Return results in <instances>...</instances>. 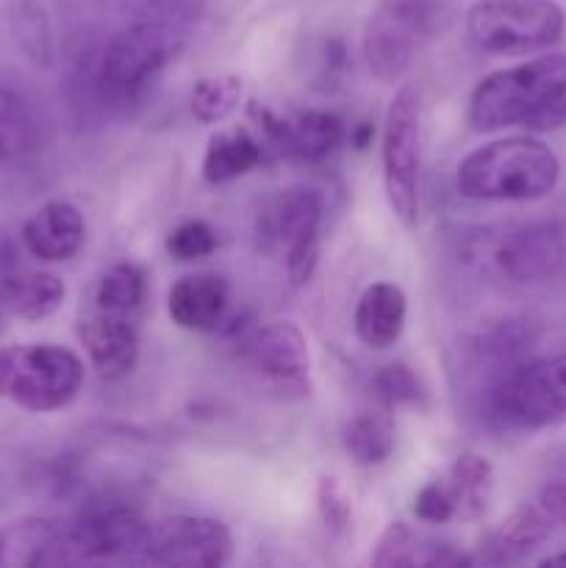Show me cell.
Wrapping results in <instances>:
<instances>
[{
  "label": "cell",
  "mask_w": 566,
  "mask_h": 568,
  "mask_svg": "<svg viewBox=\"0 0 566 568\" xmlns=\"http://www.w3.org/2000/svg\"><path fill=\"white\" fill-rule=\"evenodd\" d=\"M9 22L22 53L37 64L50 61V22L39 0H11Z\"/></svg>",
  "instance_id": "obj_28"
},
{
  "label": "cell",
  "mask_w": 566,
  "mask_h": 568,
  "mask_svg": "<svg viewBox=\"0 0 566 568\" xmlns=\"http://www.w3.org/2000/svg\"><path fill=\"white\" fill-rule=\"evenodd\" d=\"M566 261V236L555 222H530L505 231L492 247V266L511 283L553 277Z\"/></svg>",
  "instance_id": "obj_12"
},
{
  "label": "cell",
  "mask_w": 566,
  "mask_h": 568,
  "mask_svg": "<svg viewBox=\"0 0 566 568\" xmlns=\"http://www.w3.org/2000/svg\"><path fill=\"white\" fill-rule=\"evenodd\" d=\"M322 197L314 189H292L272 209V233L286 244V275L294 288L311 281L320 261Z\"/></svg>",
  "instance_id": "obj_13"
},
{
  "label": "cell",
  "mask_w": 566,
  "mask_h": 568,
  "mask_svg": "<svg viewBox=\"0 0 566 568\" xmlns=\"http://www.w3.org/2000/svg\"><path fill=\"white\" fill-rule=\"evenodd\" d=\"M242 100V78L209 75L200 78L192 89V114L203 125H216L236 111Z\"/></svg>",
  "instance_id": "obj_27"
},
{
  "label": "cell",
  "mask_w": 566,
  "mask_h": 568,
  "mask_svg": "<svg viewBox=\"0 0 566 568\" xmlns=\"http://www.w3.org/2000/svg\"><path fill=\"white\" fill-rule=\"evenodd\" d=\"M372 386H375L377 399H381L386 408H403V405H416L425 392L420 386V377L414 375V369H408L405 364H388L372 377Z\"/></svg>",
  "instance_id": "obj_31"
},
{
  "label": "cell",
  "mask_w": 566,
  "mask_h": 568,
  "mask_svg": "<svg viewBox=\"0 0 566 568\" xmlns=\"http://www.w3.org/2000/svg\"><path fill=\"white\" fill-rule=\"evenodd\" d=\"M449 491L455 499V519L477 521L488 508L494 491V469L483 455L464 453L449 466Z\"/></svg>",
  "instance_id": "obj_23"
},
{
  "label": "cell",
  "mask_w": 566,
  "mask_h": 568,
  "mask_svg": "<svg viewBox=\"0 0 566 568\" xmlns=\"http://www.w3.org/2000/svg\"><path fill=\"white\" fill-rule=\"evenodd\" d=\"M372 139H375V128H372L370 122H364V125L355 128V133H353V144H355V148L364 150L366 144L372 142Z\"/></svg>",
  "instance_id": "obj_35"
},
{
  "label": "cell",
  "mask_w": 566,
  "mask_h": 568,
  "mask_svg": "<svg viewBox=\"0 0 566 568\" xmlns=\"http://www.w3.org/2000/svg\"><path fill=\"white\" fill-rule=\"evenodd\" d=\"M566 14L555 0H475L466 33L481 53L527 55L564 37Z\"/></svg>",
  "instance_id": "obj_5"
},
{
  "label": "cell",
  "mask_w": 566,
  "mask_h": 568,
  "mask_svg": "<svg viewBox=\"0 0 566 568\" xmlns=\"http://www.w3.org/2000/svg\"><path fill=\"white\" fill-rule=\"evenodd\" d=\"M87 239V222L72 203H44L22 227L28 253L39 261H70Z\"/></svg>",
  "instance_id": "obj_16"
},
{
  "label": "cell",
  "mask_w": 566,
  "mask_h": 568,
  "mask_svg": "<svg viewBox=\"0 0 566 568\" xmlns=\"http://www.w3.org/2000/svg\"><path fill=\"white\" fill-rule=\"evenodd\" d=\"M78 338L103 381H120L139 361V333L128 314L92 311L78 322Z\"/></svg>",
  "instance_id": "obj_15"
},
{
  "label": "cell",
  "mask_w": 566,
  "mask_h": 568,
  "mask_svg": "<svg viewBox=\"0 0 566 568\" xmlns=\"http://www.w3.org/2000/svg\"><path fill=\"white\" fill-rule=\"evenodd\" d=\"M233 558L228 525L211 516H170L150 527L144 564L172 568H216Z\"/></svg>",
  "instance_id": "obj_10"
},
{
  "label": "cell",
  "mask_w": 566,
  "mask_h": 568,
  "mask_svg": "<svg viewBox=\"0 0 566 568\" xmlns=\"http://www.w3.org/2000/svg\"><path fill=\"white\" fill-rule=\"evenodd\" d=\"M414 516L427 525H447L455 519V499L449 491L447 477L444 480H431L427 486L420 488L414 499Z\"/></svg>",
  "instance_id": "obj_33"
},
{
  "label": "cell",
  "mask_w": 566,
  "mask_h": 568,
  "mask_svg": "<svg viewBox=\"0 0 566 568\" xmlns=\"http://www.w3.org/2000/svg\"><path fill=\"white\" fill-rule=\"evenodd\" d=\"M564 100L566 53H547L483 78L469 98V122L477 131L538 128Z\"/></svg>",
  "instance_id": "obj_3"
},
{
  "label": "cell",
  "mask_w": 566,
  "mask_h": 568,
  "mask_svg": "<svg viewBox=\"0 0 566 568\" xmlns=\"http://www.w3.org/2000/svg\"><path fill=\"white\" fill-rule=\"evenodd\" d=\"M344 449L361 466H381L394 453V422L386 414H358L344 427Z\"/></svg>",
  "instance_id": "obj_25"
},
{
  "label": "cell",
  "mask_w": 566,
  "mask_h": 568,
  "mask_svg": "<svg viewBox=\"0 0 566 568\" xmlns=\"http://www.w3.org/2000/svg\"><path fill=\"white\" fill-rule=\"evenodd\" d=\"M405 316H408V297L397 283H372L364 288L355 305V333L372 349H388L403 336Z\"/></svg>",
  "instance_id": "obj_18"
},
{
  "label": "cell",
  "mask_w": 566,
  "mask_h": 568,
  "mask_svg": "<svg viewBox=\"0 0 566 568\" xmlns=\"http://www.w3.org/2000/svg\"><path fill=\"white\" fill-rule=\"evenodd\" d=\"M420 538L405 521H388L386 530L381 532L372 552V566L375 568H400V566H420Z\"/></svg>",
  "instance_id": "obj_30"
},
{
  "label": "cell",
  "mask_w": 566,
  "mask_h": 568,
  "mask_svg": "<svg viewBox=\"0 0 566 568\" xmlns=\"http://www.w3.org/2000/svg\"><path fill=\"white\" fill-rule=\"evenodd\" d=\"M542 566H566V552L549 555V558L542 560Z\"/></svg>",
  "instance_id": "obj_36"
},
{
  "label": "cell",
  "mask_w": 566,
  "mask_h": 568,
  "mask_svg": "<svg viewBox=\"0 0 566 568\" xmlns=\"http://www.w3.org/2000/svg\"><path fill=\"white\" fill-rule=\"evenodd\" d=\"M488 414L499 425L519 430L566 422V353L505 369L488 392Z\"/></svg>",
  "instance_id": "obj_6"
},
{
  "label": "cell",
  "mask_w": 566,
  "mask_h": 568,
  "mask_svg": "<svg viewBox=\"0 0 566 568\" xmlns=\"http://www.w3.org/2000/svg\"><path fill=\"white\" fill-rule=\"evenodd\" d=\"M150 525L125 503H92L64 527V566L144 564Z\"/></svg>",
  "instance_id": "obj_9"
},
{
  "label": "cell",
  "mask_w": 566,
  "mask_h": 568,
  "mask_svg": "<svg viewBox=\"0 0 566 568\" xmlns=\"http://www.w3.org/2000/svg\"><path fill=\"white\" fill-rule=\"evenodd\" d=\"M64 283L53 272L20 270L0 281V308L20 320L37 322L55 314L64 303Z\"/></svg>",
  "instance_id": "obj_21"
},
{
  "label": "cell",
  "mask_w": 566,
  "mask_h": 568,
  "mask_svg": "<svg viewBox=\"0 0 566 568\" xmlns=\"http://www.w3.org/2000/svg\"><path fill=\"white\" fill-rule=\"evenodd\" d=\"M244 364L281 394H309L311 353L294 322H266L244 338Z\"/></svg>",
  "instance_id": "obj_11"
},
{
  "label": "cell",
  "mask_w": 566,
  "mask_h": 568,
  "mask_svg": "<svg viewBox=\"0 0 566 568\" xmlns=\"http://www.w3.org/2000/svg\"><path fill=\"white\" fill-rule=\"evenodd\" d=\"M228 308V283L211 272L186 275L166 294V311L170 320L181 331L209 333L220 325Z\"/></svg>",
  "instance_id": "obj_17"
},
{
  "label": "cell",
  "mask_w": 566,
  "mask_h": 568,
  "mask_svg": "<svg viewBox=\"0 0 566 568\" xmlns=\"http://www.w3.org/2000/svg\"><path fill=\"white\" fill-rule=\"evenodd\" d=\"M64 566V527L50 519H20L0 530V568Z\"/></svg>",
  "instance_id": "obj_19"
},
{
  "label": "cell",
  "mask_w": 566,
  "mask_h": 568,
  "mask_svg": "<svg viewBox=\"0 0 566 568\" xmlns=\"http://www.w3.org/2000/svg\"><path fill=\"white\" fill-rule=\"evenodd\" d=\"M148 294V277L137 264H114L98 283L94 303L111 314H131Z\"/></svg>",
  "instance_id": "obj_26"
},
{
  "label": "cell",
  "mask_w": 566,
  "mask_h": 568,
  "mask_svg": "<svg viewBox=\"0 0 566 568\" xmlns=\"http://www.w3.org/2000/svg\"><path fill=\"white\" fill-rule=\"evenodd\" d=\"M383 189L394 216L405 227L420 220V166H422V109L414 87H400L383 120Z\"/></svg>",
  "instance_id": "obj_8"
},
{
  "label": "cell",
  "mask_w": 566,
  "mask_h": 568,
  "mask_svg": "<svg viewBox=\"0 0 566 568\" xmlns=\"http://www.w3.org/2000/svg\"><path fill=\"white\" fill-rule=\"evenodd\" d=\"M549 516L544 514L542 505H522L514 514L505 516L492 532L481 541V560L483 564H519L522 558L533 552L538 544L547 541L549 536Z\"/></svg>",
  "instance_id": "obj_20"
},
{
  "label": "cell",
  "mask_w": 566,
  "mask_h": 568,
  "mask_svg": "<svg viewBox=\"0 0 566 568\" xmlns=\"http://www.w3.org/2000/svg\"><path fill=\"white\" fill-rule=\"evenodd\" d=\"M83 386V361L61 344H11L0 349V397L31 414L61 410Z\"/></svg>",
  "instance_id": "obj_4"
},
{
  "label": "cell",
  "mask_w": 566,
  "mask_h": 568,
  "mask_svg": "<svg viewBox=\"0 0 566 568\" xmlns=\"http://www.w3.org/2000/svg\"><path fill=\"white\" fill-rule=\"evenodd\" d=\"M316 510L333 538H342L353 525V497L336 475H320L316 480Z\"/></svg>",
  "instance_id": "obj_29"
},
{
  "label": "cell",
  "mask_w": 566,
  "mask_h": 568,
  "mask_svg": "<svg viewBox=\"0 0 566 568\" xmlns=\"http://www.w3.org/2000/svg\"><path fill=\"white\" fill-rule=\"evenodd\" d=\"M538 505H542V510L549 519L566 525V477L549 480L547 486L538 491Z\"/></svg>",
  "instance_id": "obj_34"
},
{
  "label": "cell",
  "mask_w": 566,
  "mask_h": 568,
  "mask_svg": "<svg viewBox=\"0 0 566 568\" xmlns=\"http://www.w3.org/2000/svg\"><path fill=\"white\" fill-rule=\"evenodd\" d=\"M250 114L259 122L261 133L281 153L297 161H309V164L327 159L344 139L342 120L331 111H303L297 116H281L266 105L253 103Z\"/></svg>",
  "instance_id": "obj_14"
},
{
  "label": "cell",
  "mask_w": 566,
  "mask_h": 568,
  "mask_svg": "<svg viewBox=\"0 0 566 568\" xmlns=\"http://www.w3.org/2000/svg\"><path fill=\"white\" fill-rule=\"evenodd\" d=\"M261 155H264L261 142L250 136L244 128L220 131L209 139V148H205L203 178L209 183H231L255 170L261 164Z\"/></svg>",
  "instance_id": "obj_22"
},
{
  "label": "cell",
  "mask_w": 566,
  "mask_h": 568,
  "mask_svg": "<svg viewBox=\"0 0 566 568\" xmlns=\"http://www.w3.org/2000/svg\"><path fill=\"white\" fill-rule=\"evenodd\" d=\"M216 250V233L203 220H186L166 236V253L175 261H200Z\"/></svg>",
  "instance_id": "obj_32"
},
{
  "label": "cell",
  "mask_w": 566,
  "mask_h": 568,
  "mask_svg": "<svg viewBox=\"0 0 566 568\" xmlns=\"http://www.w3.org/2000/svg\"><path fill=\"white\" fill-rule=\"evenodd\" d=\"M442 0H381L364 26L366 67L383 83L405 75L414 55L438 26Z\"/></svg>",
  "instance_id": "obj_7"
},
{
  "label": "cell",
  "mask_w": 566,
  "mask_h": 568,
  "mask_svg": "<svg viewBox=\"0 0 566 568\" xmlns=\"http://www.w3.org/2000/svg\"><path fill=\"white\" fill-rule=\"evenodd\" d=\"M560 178V161L542 139H494L458 164V192L469 200L527 203L547 197Z\"/></svg>",
  "instance_id": "obj_1"
},
{
  "label": "cell",
  "mask_w": 566,
  "mask_h": 568,
  "mask_svg": "<svg viewBox=\"0 0 566 568\" xmlns=\"http://www.w3.org/2000/svg\"><path fill=\"white\" fill-rule=\"evenodd\" d=\"M39 144V122L31 103L0 81V161H20Z\"/></svg>",
  "instance_id": "obj_24"
},
{
  "label": "cell",
  "mask_w": 566,
  "mask_h": 568,
  "mask_svg": "<svg viewBox=\"0 0 566 568\" xmlns=\"http://www.w3.org/2000/svg\"><path fill=\"white\" fill-rule=\"evenodd\" d=\"M186 48V31L164 17H144L105 42L92 70V89L109 109L139 103L150 83Z\"/></svg>",
  "instance_id": "obj_2"
}]
</instances>
